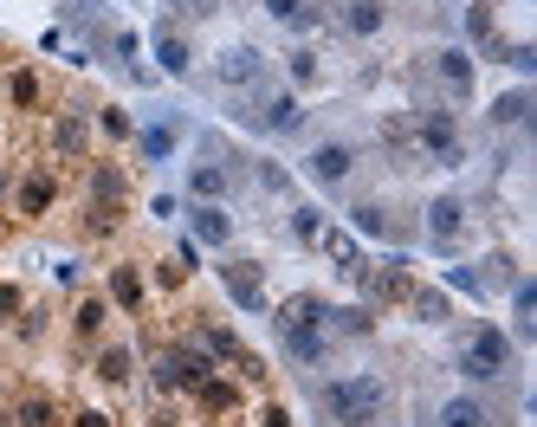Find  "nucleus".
<instances>
[{
    "label": "nucleus",
    "mask_w": 537,
    "mask_h": 427,
    "mask_svg": "<svg viewBox=\"0 0 537 427\" xmlns=\"http://www.w3.org/2000/svg\"><path fill=\"white\" fill-rule=\"evenodd\" d=\"M318 408L337 427H376L382 408H389V382L369 376V369L363 376H330V382H318Z\"/></svg>",
    "instance_id": "f257e3e1"
},
{
    "label": "nucleus",
    "mask_w": 537,
    "mask_h": 427,
    "mask_svg": "<svg viewBox=\"0 0 537 427\" xmlns=\"http://www.w3.org/2000/svg\"><path fill=\"white\" fill-rule=\"evenodd\" d=\"M453 369H460L466 382H479V389H492V382L512 376V337H505L499 324H473L460 337V356H453Z\"/></svg>",
    "instance_id": "f03ea898"
},
{
    "label": "nucleus",
    "mask_w": 537,
    "mask_h": 427,
    "mask_svg": "<svg viewBox=\"0 0 537 427\" xmlns=\"http://www.w3.org/2000/svg\"><path fill=\"white\" fill-rule=\"evenodd\" d=\"M415 143H421V156H428V162H440V169H460V162H466V143H460L453 110H415Z\"/></svg>",
    "instance_id": "7ed1b4c3"
},
{
    "label": "nucleus",
    "mask_w": 537,
    "mask_h": 427,
    "mask_svg": "<svg viewBox=\"0 0 537 427\" xmlns=\"http://www.w3.org/2000/svg\"><path fill=\"white\" fill-rule=\"evenodd\" d=\"M240 123L259 136H292L305 123V104H298V91H266V98H253L240 110Z\"/></svg>",
    "instance_id": "20e7f679"
},
{
    "label": "nucleus",
    "mask_w": 537,
    "mask_h": 427,
    "mask_svg": "<svg viewBox=\"0 0 537 427\" xmlns=\"http://www.w3.org/2000/svg\"><path fill=\"white\" fill-rule=\"evenodd\" d=\"M208 356L195 350V343H169V350H156V389L162 395H188L201 376H208Z\"/></svg>",
    "instance_id": "39448f33"
},
{
    "label": "nucleus",
    "mask_w": 537,
    "mask_h": 427,
    "mask_svg": "<svg viewBox=\"0 0 537 427\" xmlns=\"http://www.w3.org/2000/svg\"><path fill=\"white\" fill-rule=\"evenodd\" d=\"M324 318H330V311H324ZM324 318H298V324H279V350L292 356L298 369H318L324 356H330V343H337V337H330V324H324Z\"/></svg>",
    "instance_id": "423d86ee"
},
{
    "label": "nucleus",
    "mask_w": 537,
    "mask_h": 427,
    "mask_svg": "<svg viewBox=\"0 0 537 427\" xmlns=\"http://www.w3.org/2000/svg\"><path fill=\"white\" fill-rule=\"evenodd\" d=\"M214 85H227V91L266 85V52H259V46H227V52H214Z\"/></svg>",
    "instance_id": "0eeeda50"
},
{
    "label": "nucleus",
    "mask_w": 537,
    "mask_h": 427,
    "mask_svg": "<svg viewBox=\"0 0 537 427\" xmlns=\"http://www.w3.org/2000/svg\"><path fill=\"white\" fill-rule=\"evenodd\" d=\"M220 285H227V298L240 311H266V266H259V259H227V266H220Z\"/></svg>",
    "instance_id": "6e6552de"
},
{
    "label": "nucleus",
    "mask_w": 537,
    "mask_h": 427,
    "mask_svg": "<svg viewBox=\"0 0 537 427\" xmlns=\"http://www.w3.org/2000/svg\"><path fill=\"white\" fill-rule=\"evenodd\" d=\"M305 175H311L318 188H343V182L356 175V143H337V136L318 143V149L305 156Z\"/></svg>",
    "instance_id": "1a4fd4ad"
},
{
    "label": "nucleus",
    "mask_w": 537,
    "mask_h": 427,
    "mask_svg": "<svg viewBox=\"0 0 537 427\" xmlns=\"http://www.w3.org/2000/svg\"><path fill=\"white\" fill-rule=\"evenodd\" d=\"M460 240H466V201H460V195H434V201H428V246L453 253Z\"/></svg>",
    "instance_id": "9d476101"
},
{
    "label": "nucleus",
    "mask_w": 537,
    "mask_h": 427,
    "mask_svg": "<svg viewBox=\"0 0 537 427\" xmlns=\"http://www.w3.org/2000/svg\"><path fill=\"white\" fill-rule=\"evenodd\" d=\"M434 72H440V85H447L460 104L473 98V85H479V65H473V52H466V46H440V52H434Z\"/></svg>",
    "instance_id": "9b49d317"
},
{
    "label": "nucleus",
    "mask_w": 537,
    "mask_h": 427,
    "mask_svg": "<svg viewBox=\"0 0 537 427\" xmlns=\"http://www.w3.org/2000/svg\"><path fill=\"white\" fill-rule=\"evenodd\" d=\"M188 195H195V201H227V195H233V156L220 162L214 149H208V162H195V169H188Z\"/></svg>",
    "instance_id": "f8f14e48"
},
{
    "label": "nucleus",
    "mask_w": 537,
    "mask_h": 427,
    "mask_svg": "<svg viewBox=\"0 0 537 427\" xmlns=\"http://www.w3.org/2000/svg\"><path fill=\"white\" fill-rule=\"evenodd\" d=\"M492 421H499V415H492L486 395H447V402L434 408L428 427H492Z\"/></svg>",
    "instance_id": "ddd939ff"
},
{
    "label": "nucleus",
    "mask_w": 537,
    "mask_h": 427,
    "mask_svg": "<svg viewBox=\"0 0 537 427\" xmlns=\"http://www.w3.org/2000/svg\"><path fill=\"white\" fill-rule=\"evenodd\" d=\"M188 227H195L201 246H227L233 240V214L220 208V201H195V208H188Z\"/></svg>",
    "instance_id": "4468645a"
},
{
    "label": "nucleus",
    "mask_w": 537,
    "mask_h": 427,
    "mask_svg": "<svg viewBox=\"0 0 537 427\" xmlns=\"http://www.w3.org/2000/svg\"><path fill=\"white\" fill-rule=\"evenodd\" d=\"M318 246H324V259L343 272V279H356V272H363V246H356V233L324 227V233H318Z\"/></svg>",
    "instance_id": "2eb2a0df"
},
{
    "label": "nucleus",
    "mask_w": 537,
    "mask_h": 427,
    "mask_svg": "<svg viewBox=\"0 0 537 427\" xmlns=\"http://www.w3.org/2000/svg\"><path fill=\"white\" fill-rule=\"evenodd\" d=\"M259 7H266L279 26H292V33H318V26H324V7H318V0H259Z\"/></svg>",
    "instance_id": "dca6fc26"
},
{
    "label": "nucleus",
    "mask_w": 537,
    "mask_h": 427,
    "mask_svg": "<svg viewBox=\"0 0 537 427\" xmlns=\"http://www.w3.org/2000/svg\"><path fill=\"white\" fill-rule=\"evenodd\" d=\"M156 65H162L169 78H188V72H195V52H188V39L175 33V26H156Z\"/></svg>",
    "instance_id": "f3484780"
},
{
    "label": "nucleus",
    "mask_w": 537,
    "mask_h": 427,
    "mask_svg": "<svg viewBox=\"0 0 537 427\" xmlns=\"http://www.w3.org/2000/svg\"><path fill=\"white\" fill-rule=\"evenodd\" d=\"M356 279H363L369 298H408V292H415V285H408V272H402V259H389V266H376V272L363 266Z\"/></svg>",
    "instance_id": "a211bd4d"
},
{
    "label": "nucleus",
    "mask_w": 537,
    "mask_h": 427,
    "mask_svg": "<svg viewBox=\"0 0 537 427\" xmlns=\"http://www.w3.org/2000/svg\"><path fill=\"white\" fill-rule=\"evenodd\" d=\"M188 395H195V402L208 408V415H233V408H240V389H233L227 376H214V369H208V376H201Z\"/></svg>",
    "instance_id": "6ab92c4d"
},
{
    "label": "nucleus",
    "mask_w": 537,
    "mask_h": 427,
    "mask_svg": "<svg viewBox=\"0 0 537 427\" xmlns=\"http://www.w3.org/2000/svg\"><path fill=\"white\" fill-rule=\"evenodd\" d=\"M382 20H389V7H382V0H343V33L376 39V33H382Z\"/></svg>",
    "instance_id": "aec40b11"
},
{
    "label": "nucleus",
    "mask_w": 537,
    "mask_h": 427,
    "mask_svg": "<svg viewBox=\"0 0 537 427\" xmlns=\"http://www.w3.org/2000/svg\"><path fill=\"white\" fill-rule=\"evenodd\" d=\"M130 376H136V350H130V343H104V350H98V382L123 389Z\"/></svg>",
    "instance_id": "412c9836"
},
{
    "label": "nucleus",
    "mask_w": 537,
    "mask_h": 427,
    "mask_svg": "<svg viewBox=\"0 0 537 427\" xmlns=\"http://www.w3.org/2000/svg\"><path fill=\"white\" fill-rule=\"evenodd\" d=\"M175 143H182V123H149V130H136V149H143V162H169Z\"/></svg>",
    "instance_id": "4be33fe9"
},
{
    "label": "nucleus",
    "mask_w": 537,
    "mask_h": 427,
    "mask_svg": "<svg viewBox=\"0 0 537 427\" xmlns=\"http://www.w3.org/2000/svg\"><path fill=\"white\" fill-rule=\"evenodd\" d=\"M324 324H330V337H350V343H356V337H369V330H376V311H369V305H343V311H330Z\"/></svg>",
    "instance_id": "5701e85b"
},
{
    "label": "nucleus",
    "mask_w": 537,
    "mask_h": 427,
    "mask_svg": "<svg viewBox=\"0 0 537 427\" xmlns=\"http://www.w3.org/2000/svg\"><path fill=\"white\" fill-rule=\"evenodd\" d=\"M52 149H59V156H85L91 149V123L85 117H59L52 123Z\"/></svg>",
    "instance_id": "b1692460"
},
{
    "label": "nucleus",
    "mask_w": 537,
    "mask_h": 427,
    "mask_svg": "<svg viewBox=\"0 0 537 427\" xmlns=\"http://www.w3.org/2000/svg\"><path fill=\"white\" fill-rule=\"evenodd\" d=\"M52 195H59V188H52V175H46V169H33V175L20 182V214H46V208H52Z\"/></svg>",
    "instance_id": "393cba45"
},
{
    "label": "nucleus",
    "mask_w": 537,
    "mask_h": 427,
    "mask_svg": "<svg viewBox=\"0 0 537 427\" xmlns=\"http://www.w3.org/2000/svg\"><path fill=\"white\" fill-rule=\"evenodd\" d=\"M486 117H492V123H499V130H518V123H525V117H531V91H525V85H518V91H505V98H499V104H492V110H486Z\"/></svg>",
    "instance_id": "a878e982"
},
{
    "label": "nucleus",
    "mask_w": 537,
    "mask_h": 427,
    "mask_svg": "<svg viewBox=\"0 0 537 427\" xmlns=\"http://www.w3.org/2000/svg\"><path fill=\"white\" fill-rule=\"evenodd\" d=\"M350 227L369 233V240H389V208H382V201H356V208H350Z\"/></svg>",
    "instance_id": "bb28decb"
},
{
    "label": "nucleus",
    "mask_w": 537,
    "mask_h": 427,
    "mask_svg": "<svg viewBox=\"0 0 537 427\" xmlns=\"http://www.w3.org/2000/svg\"><path fill=\"white\" fill-rule=\"evenodd\" d=\"M110 298H117L123 311L143 305V279H136V266H110Z\"/></svg>",
    "instance_id": "cd10ccee"
},
{
    "label": "nucleus",
    "mask_w": 537,
    "mask_h": 427,
    "mask_svg": "<svg viewBox=\"0 0 537 427\" xmlns=\"http://www.w3.org/2000/svg\"><path fill=\"white\" fill-rule=\"evenodd\" d=\"M91 195H98L104 208H117V201H123V169H110V162H98V169H91Z\"/></svg>",
    "instance_id": "c85d7f7f"
},
{
    "label": "nucleus",
    "mask_w": 537,
    "mask_h": 427,
    "mask_svg": "<svg viewBox=\"0 0 537 427\" xmlns=\"http://www.w3.org/2000/svg\"><path fill=\"white\" fill-rule=\"evenodd\" d=\"M408 305H415V318H421V324H447V318H453L447 292H408Z\"/></svg>",
    "instance_id": "c756f323"
},
{
    "label": "nucleus",
    "mask_w": 537,
    "mask_h": 427,
    "mask_svg": "<svg viewBox=\"0 0 537 427\" xmlns=\"http://www.w3.org/2000/svg\"><path fill=\"white\" fill-rule=\"evenodd\" d=\"M318 233H324V208H292V240H305V246H318Z\"/></svg>",
    "instance_id": "7c9ffc66"
},
{
    "label": "nucleus",
    "mask_w": 537,
    "mask_h": 427,
    "mask_svg": "<svg viewBox=\"0 0 537 427\" xmlns=\"http://www.w3.org/2000/svg\"><path fill=\"white\" fill-rule=\"evenodd\" d=\"M13 427H52V402L46 395H26V402L13 408Z\"/></svg>",
    "instance_id": "2f4dec72"
},
{
    "label": "nucleus",
    "mask_w": 537,
    "mask_h": 427,
    "mask_svg": "<svg viewBox=\"0 0 537 427\" xmlns=\"http://www.w3.org/2000/svg\"><path fill=\"white\" fill-rule=\"evenodd\" d=\"M324 78V65H318V52H292V85L298 91H311Z\"/></svg>",
    "instance_id": "473e14b6"
},
{
    "label": "nucleus",
    "mask_w": 537,
    "mask_h": 427,
    "mask_svg": "<svg viewBox=\"0 0 537 427\" xmlns=\"http://www.w3.org/2000/svg\"><path fill=\"white\" fill-rule=\"evenodd\" d=\"M104 318H110V311H104V298H85V305H78V337H98V330H104Z\"/></svg>",
    "instance_id": "72a5a7b5"
},
{
    "label": "nucleus",
    "mask_w": 537,
    "mask_h": 427,
    "mask_svg": "<svg viewBox=\"0 0 537 427\" xmlns=\"http://www.w3.org/2000/svg\"><path fill=\"white\" fill-rule=\"evenodd\" d=\"M7 98L20 104V110H33V104H39V78H33V72H13V78H7Z\"/></svg>",
    "instance_id": "f704fd0d"
},
{
    "label": "nucleus",
    "mask_w": 537,
    "mask_h": 427,
    "mask_svg": "<svg viewBox=\"0 0 537 427\" xmlns=\"http://www.w3.org/2000/svg\"><path fill=\"white\" fill-rule=\"evenodd\" d=\"M259 188H272V195H285V188H292V175H285L279 162H259Z\"/></svg>",
    "instance_id": "c9c22d12"
},
{
    "label": "nucleus",
    "mask_w": 537,
    "mask_h": 427,
    "mask_svg": "<svg viewBox=\"0 0 537 427\" xmlns=\"http://www.w3.org/2000/svg\"><path fill=\"white\" fill-rule=\"evenodd\" d=\"M447 285H453V292H486V279H479L473 266H453V272H447Z\"/></svg>",
    "instance_id": "e433bc0d"
},
{
    "label": "nucleus",
    "mask_w": 537,
    "mask_h": 427,
    "mask_svg": "<svg viewBox=\"0 0 537 427\" xmlns=\"http://www.w3.org/2000/svg\"><path fill=\"white\" fill-rule=\"evenodd\" d=\"M466 33H473V39H486V46H492V7H473V13H466Z\"/></svg>",
    "instance_id": "4c0bfd02"
},
{
    "label": "nucleus",
    "mask_w": 537,
    "mask_h": 427,
    "mask_svg": "<svg viewBox=\"0 0 537 427\" xmlns=\"http://www.w3.org/2000/svg\"><path fill=\"white\" fill-rule=\"evenodd\" d=\"M98 130H104V136H136V123L123 117V110H104V117H98Z\"/></svg>",
    "instance_id": "58836bf2"
},
{
    "label": "nucleus",
    "mask_w": 537,
    "mask_h": 427,
    "mask_svg": "<svg viewBox=\"0 0 537 427\" xmlns=\"http://www.w3.org/2000/svg\"><path fill=\"white\" fill-rule=\"evenodd\" d=\"M175 13H182V20H208L214 0H175Z\"/></svg>",
    "instance_id": "ea45409f"
},
{
    "label": "nucleus",
    "mask_w": 537,
    "mask_h": 427,
    "mask_svg": "<svg viewBox=\"0 0 537 427\" xmlns=\"http://www.w3.org/2000/svg\"><path fill=\"white\" fill-rule=\"evenodd\" d=\"M20 311V285H0V318H13Z\"/></svg>",
    "instance_id": "a19ab883"
},
{
    "label": "nucleus",
    "mask_w": 537,
    "mask_h": 427,
    "mask_svg": "<svg viewBox=\"0 0 537 427\" xmlns=\"http://www.w3.org/2000/svg\"><path fill=\"white\" fill-rule=\"evenodd\" d=\"M149 214H156V220H175L182 208H175V195H156V201H149Z\"/></svg>",
    "instance_id": "79ce46f5"
},
{
    "label": "nucleus",
    "mask_w": 537,
    "mask_h": 427,
    "mask_svg": "<svg viewBox=\"0 0 537 427\" xmlns=\"http://www.w3.org/2000/svg\"><path fill=\"white\" fill-rule=\"evenodd\" d=\"M78 427H110V415H104V408H85V415H78Z\"/></svg>",
    "instance_id": "37998d69"
},
{
    "label": "nucleus",
    "mask_w": 537,
    "mask_h": 427,
    "mask_svg": "<svg viewBox=\"0 0 537 427\" xmlns=\"http://www.w3.org/2000/svg\"><path fill=\"white\" fill-rule=\"evenodd\" d=\"M259 421H266V427H292V421H285V408H266Z\"/></svg>",
    "instance_id": "c03bdc74"
},
{
    "label": "nucleus",
    "mask_w": 537,
    "mask_h": 427,
    "mask_svg": "<svg viewBox=\"0 0 537 427\" xmlns=\"http://www.w3.org/2000/svg\"><path fill=\"white\" fill-rule=\"evenodd\" d=\"M0 427H13V415H0Z\"/></svg>",
    "instance_id": "a18cd8bd"
},
{
    "label": "nucleus",
    "mask_w": 537,
    "mask_h": 427,
    "mask_svg": "<svg viewBox=\"0 0 537 427\" xmlns=\"http://www.w3.org/2000/svg\"><path fill=\"white\" fill-rule=\"evenodd\" d=\"M0 91H7V78H0Z\"/></svg>",
    "instance_id": "49530a36"
}]
</instances>
